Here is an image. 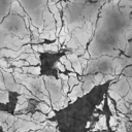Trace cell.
I'll list each match as a JSON object with an SVG mask.
<instances>
[{
    "label": "cell",
    "instance_id": "31",
    "mask_svg": "<svg viewBox=\"0 0 132 132\" xmlns=\"http://www.w3.org/2000/svg\"><path fill=\"white\" fill-rule=\"evenodd\" d=\"M18 118H21V119L26 120V121H33V118H32V116H30V114H21V116H19Z\"/></svg>",
    "mask_w": 132,
    "mask_h": 132
},
{
    "label": "cell",
    "instance_id": "22",
    "mask_svg": "<svg viewBox=\"0 0 132 132\" xmlns=\"http://www.w3.org/2000/svg\"><path fill=\"white\" fill-rule=\"evenodd\" d=\"M118 119H119V117H118L117 114H113V116L110 118V120H109V125H110V127H116V126L118 125Z\"/></svg>",
    "mask_w": 132,
    "mask_h": 132
},
{
    "label": "cell",
    "instance_id": "39",
    "mask_svg": "<svg viewBox=\"0 0 132 132\" xmlns=\"http://www.w3.org/2000/svg\"><path fill=\"white\" fill-rule=\"evenodd\" d=\"M119 2H120V0H112V3H113L114 5H117Z\"/></svg>",
    "mask_w": 132,
    "mask_h": 132
},
{
    "label": "cell",
    "instance_id": "27",
    "mask_svg": "<svg viewBox=\"0 0 132 132\" xmlns=\"http://www.w3.org/2000/svg\"><path fill=\"white\" fill-rule=\"evenodd\" d=\"M0 89L1 90H5L6 87H5V84H4V78H3V73L2 71L0 70Z\"/></svg>",
    "mask_w": 132,
    "mask_h": 132
},
{
    "label": "cell",
    "instance_id": "33",
    "mask_svg": "<svg viewBox=\"0 0 132 132\" xmlns=\"http://www.w3.org/2000/svg\"><path fill=\"white\" fill-rule=\"evenodd\" d=\"M58 77H59L61 80H68V78H69V76H68V75H66V74H64L63 72L59 73V74H58Z\"/></svg>",
    "mask_w": 132,
    "mask_h": 132
},
{
    "label": "cell",
    "instance_id": "40",
    "mask_svg": "<svg viewBox=\"0 0 132 132\" xmlns=\"http://www.w3.org/2000/svg\"><path fill=\"white\" fill-rule=\"evenodd\" d=\"M0 58H3V52H2V48H0Z\"/></svg>",
    "mask_w": 132,
    "mask_h": 132
},
{
    "label": "cell",
    "instance_id": "3",
    "mask_svg": "<svg viewBox=\"0 0 132 132\" xmlns=\"http://www.w3.org/2000/svg\"><path fill=\"white\" fill-rule=\"evenodd\" d=\"M42 20H44V22H45V27H44V30L45 31L56 30L55 18H54L53 13L51 12V10L48 8H45L44 11L42 12Z\"/></svg>",
    "mask_w": 132,
    "mask_h": 132
},
{
    "label": "cell",
    "instance_id": "41",
    "mask_svg": "<svg viewBox=\"0 0 132 132\" xmlns=\"http://www.w3.org/2000/svg\"><path fill=\"white\" fill-rule=\"evenodd\" d=\"M53 1H54V2H55V3H57V2H59V1H60V0H53Z\"/></svg>",
    "mask_w": 132,
    "mask_h": 132
},
{
    "label": "cell",
    "instance_id": "4",
    "mask_svg": "<svg viewBox=\"0 0 132 132\" xmlns=\"http://www.w3.org/2000/svg\"><path fill=\"white\" fill-rule=\"evenodd\" d=\"M66 58L71 62L74 71H76L78 74H81L82 75V67H81V64L79 62L78 56L76 54H74V53H68L67 56H66Z\"/></svg>",
    "mask_w": 132,
    "mask_h": 132
},
{
    "label": "cell",
    "instance_id": "26",
    "mask_svg": "<svg viewBox=\"0 0 132 132\" xmlns=\"http://www.w3.org/2000/svg\"><path fill=\"white\" fill-rule=\"evenodd\" d=\"M78 59H79V62H80V64H81V67L86 69V68H87V65H88V60L85 59L82 56L78 57Z\"/></svg>",
    "mask_w": 132,
    "mask_h": 132
},
{
    "label": "cell",
    "instance_id": "12",
    "mask_svg": "<svg viewBox=\"0 0 132 132\" xmlns=\"http://www.w3.org/2000/svg\"><path fill=\"white\" fill-rule=\"evenodd\" d=\"M117 107H118V109H119L121 112H123V113L128 112V107H127V105H126V101L123 100V99H120L119 101H117Z\"/></svg>",
    "mask_w": 132,
    "mask_h": 132
},
{
    "label": "cell",
    "instance_id": "24",
    "mask_svg": "<svg viewBox=\"0 0 132 132\" xmlns=\"http://www.w3.org/2000/svg\"><path fill=\"white\" fill-rule=\"evenodd\" d=\"M55 67H56L57 69H59L61 72H65V71H66L65 66H64L60 61H58V62H56V63H55Z\"/></svg>",
    "mask_w": 132,
    "mask_h": 132
},
{
    "label": "cell",
    "instance_id": "32",
    "mask_svg": "<svg viewBox=\"0 0 132 132\" xmlns=\"http://www.w3.org/2000/svg\"><path fill=\"white\" fill-rule=\"evenodd\" d=\"M24 23H25V26L27 27V28H29L30 27V19H29V16L27 15V14H25L24 15Z\"/></svg>",
    "mask_w": 132,
    "mask_h": 132
},
{
    "label": "cell",
    "instance_id": "13",
    "mask_svg": "<svg viewBox=\"0 0 132 132\" xmlns=\"http://www.w3.org/2000/svg\"><path fill=\"white\" fill-rule=\"evenodd\" d=\"M37 109H39L41 112H43V113H48L51 110H52V108H51V106L48 105V104H46V103H44V102H39L38 104H37Z\"/></svg>",
    "mask_w": 132,
    "mask_h": 132
},
{
    "label": "cell",
    "instance_id": "38",
    "mask_svg": "<svg viewBox=\"0 0 132 132\" xmlns=\"http://www.w3.org/2000/svg\"><path fill=\"white\" fill-rule=\"evenodd\" d=\"M103 104H104V103H103V101H102V102L100 103V105H98V106H97V108H100V109H102V107H103Z\"/></svg>",
    "mask_w": 132,
    "mask_h": 132
},
{
    "label": "cell",
    "instance_id": "34",
    "mask_svg": "<svg viewBox=\"0 0 132 132\" xmlns=\"http://www.w3.org/2000/svg\"><path fill=\"white\" fill-rule=\"evenodd\" d=\"M82 57H84L85 59H87V60H88V59H90V57H91V56H90V54H89V52H88V51H85V53L82 54Z\"/></svg>",
    "mask_w": 132,
    "mask_h": 132
},
{
    "label": "cell",
    "instance_id": "37",
    "mask_svg": "<svg viewBox=\"0 0 132 132\" xmlns=\"http://www.w3.org/2000/svg\"><path fill=\"white\" fill-rule=\"evenodd\" d=\"M68 76H76V73L73 72V71H70V73L68 74Z\"/></svg>",
    "mask_w": 132,
    "mask_h": 132
},
{
    "label": "cell",
    "instance_id": "16",
    "mask_svg": "<svg viewBox=\"0 0 132 132\" xmlns=\"http://www.w3.org/2000/svg\"><path fill=\"white\" fill-rule=\"evenodd\" d=\"M102 79H103V74L102 73H98V74L92 76V81L95 84V86L100 85V82H101Z\"/></svg>",
    "mask_w": 132,
    "mask_h": 132
},
{
    "label": "cell",
    "instance_id": "6",
    "mask_svg": "<svg viewBox=\"0 0 132 132\" xmlns=\"http://www.w3.org/2000/svg\"><path fill=\"white\" fill-rule=\"evenodd\" d=\"M24 73H30L33 75H39L40 74V67L39 66H24L22 67Z\"/></svg>",
    "mask_w": 132,
    "mask_h": 132
},
{
    "label": "cell",
    "instance_id": "11",
    "mask_svg": "<svg viewBox=\"0 0 132 132\" xmlns=\"http://www.w3.org/2000/svg\"><path fill=\"white\" fill-rule=\"evenodd\" d=\"M66 45H67L69 48H72L73 51H74V50H76L78 46H80V44H79L78 40H77V39H76L74 36L70 38V40H69V41L66 43Z\"/></svg>",
    "mask_w": 132,
    "mask_h": 132
},
{
    "label": "cell",
    "instance_id": "19",
    "mask_svg": "<svg viewBox=\"0 0 132 132\" xmlns=\"http://www.w3.org/2000/svg\"><path fill=\"white\" fill-rule=\"evenodd\" d=\"M108 94H109V96H110L112 99H114L116 101H119L120 99H122L121 95H120L118 92H116L114 90H110V89H109V91H108Z\"/></svg>",
    "mask_w": 132,
    "mask_h": 132
},
{
    "label": "cell",
    "instance_id": "14",
    "mask_svg": "<svg viewBox=\"0 0 132 132\" xmlns=\"http://www.w3.org/2000/svg\"><path fill=\"white\" fill-rule=\"evenodd\" d=\"M96 128L98 129H107V126H106V117L103 114L99 118V122L97 123L96 125Z\"/></svg>",
    "mask_w": 132,
    "mask_h": 132
},
{
    "label": "cell",
    "instance_id": "21",
    "mask_svg": "<svg viewBox=\"0 0 132 132\" xmlns=\"http://www.w3.org/2000/svg\"><path fill=\"white\" fill-rule=\"evenodd\" d=\"M69 85H68V81L67 80H63V87H62V93L63 95H67L68 92H69Z\"/></svg>",
    "mask_w": 132,
    "mask_h": 132
},
{
    "label": "cell",
    "instance_id": "2",
    "mask_svg": "<svg viewBox=\"0 0 132 132\" xmlns=\"http://www.w3.org/2000/svg\"><path fill=\"white\" fill-rule=\"evenodd\" d=\"M1 71L3 73V78H4V84H5L6 89L11 92H18L20 89V84H18L14 80V77L11 75L10 72H6L3 70H1Z\"/></svg>",
    "mask_w": 132,
    "mask_h": 132
},
{
    "label": "cell",
    "instance_id": "10",
    "mask_svg": "<svg viewBox=\"0 0 132 132\" xmlns=\"http://www.w3.org/2000/svg\"><path fill=\"white\" fill-rule=\"evenodd\" d=\"M64 66H65V68H66V70H69V71H73L74 69H73V67H72V64H71V62L66 58V56H62L61 58H60V60H59Z\"/></svg>",
    "mask_w": 132,
    "mask_h": 132
},
{
    "label": "cell",
    "instance_id": "9",
    "mask_svg": "<svg viewBox=\"0 0 132 132\" xmlns=\"http://www.w3.org/2000/svg\"><path fill=\"white\" fill-rule=\"evenodd\" d=\"M33 122L35 123H41V122H44L46 119H47V116H45V113L41 112V111H36L33 116Z\"/></svg>",
    "mask_w": 132,
    "mask_h": 132
},
{
    "label": "cell",
    "instance_id": "42",
    "mask_svg": "<svg viewBox=\"0 0 132 132\" xmlns=\"http://www.w3.org/2000/svg\"><path fill=\"white\" fill-rule=\"evenodd\" d=\"M28 132H35V131H33V130H30V131H28ZM39 132V131H38Z\"/></svg>",
    "mask_w": 132,
    "mask_h": 132
},
{
    "label": "cell",
    "instance_id": "35",
    "mask_svg": "<svg viewBox=\"0 0 132 132\" xmlns=\"http://www.w3.org/2000/svg\"><path fill=\"white\" fill-rule=\"evenodd\" d=\"M53 117H55V110H51V111L47 113V118H48V119H51V118H53Z\"/></svg>",
    "mask_w": 132,
    "mask_h": 132
},
{
    "label": "cell",
    "instance_id": "8",
    "mask_svg": "<svg viewBox=\"0 0 132 132\" xmlns=\"http://www.w3.org/2000/svg\"><path fill=\"white\" fill-rule=\"evenodd\" d=\"M60 42L59 40H55V42L50 43V44H43V48L44 51H51V52H58L60 48Z\"/></svg>",
    "mask_w": 132,
    "mask_h": 132
},
{
    "label": "cell",
    "instance_id": "29",
    "mask_svg": "<svg viewBox=\"0 0 132 132\" xmlns=\"http://www.w3.org/2000/svg\"><path fill=\"white\" fill-rule=\"evenodd\" d=\"M125 101H128L129 103H132V91H128V93L125 95Z\"/></svg>",
    "mask_w": 132,
    "mask_h": 132
},
{
    "label": "cell",
    "instance_id": "17",
    "mask_svg": "<svg viewBox=\"0 0 132 132\" xmlns=\"http://www.w3.org/2000/svg\"><path fill=\"white\" fill-rule=\"evenodd\" d=\"M67 81H68L69 88H73L75 85H78L79 84V81H78V79H77L76 76H69V78H68Z\"/></svg>",
    "mask_w": 132,
    "mask_h": 132
},
{
    "label": "cell",
    "instance_id": "28",
    "mask_svg": "<svg viewBox=\"0 0 132 132\" xmlns=\"http://www.w3.org/2000/svg\"><path fill=\"white\" fill-rule=\"evenodd\" d=\"M26 101H28V98L25 97L24 95L20 94L19 97H18V104H22V103H24V102H26Z\"/></svg>",
    "mask_w": 132,
    "mask_h": 132
},
{
    "label": "cell",
    "instance_id": "1",
    "mask_svg": "<svg viewBox=\"0 0 132 132\" xmlns=\"http://www.w3.org/2000/svg\"><path fill=\"white\" fill-rule=\"evenodd\" d=\"M43 78L45 79L46 84H47V91L50 93L51 96V100L52 103L53 102H57L61 99V97L63 96V93L61 91L62 89V80L59 79H55L53 76H43Z\"/></svg>",
    "mask_w": 132,
    "mask_h": 132
},
{
    "label": "cell",
    "instance_id": "36",
    "mask_svg": "<svg viewBox=\"0 0 132 132\" xmlns=\"http://www.w3.org/2000/svg\"><path fill=\"white\" fill-rule=\"evenodd\" d=\"M56 6H57V8H58L59 10H62V9H63V7H62V4H61V1H59V2H57V4H56Z\"/></svg>",
    "mask_w": 132,
    "mask_h": 132
},
{
    "label": "cell",
    "instance_id": "15",
    "mask_svg": "<svg viewBox=\"0 0 132 132\" xmlns=\"http://www.w3.org/2000/svg\"><path fill=\"white\" fill-rule=\"evenodd\" d=\"M26 61H28L29 65H31V66H37V65L40 63L39 59H37V58L34 56V54H33V55H29V57L26 59Z\"/></svg>",
    "mask_w": 132,
    "mask_h": 132
},
{
    "label": "cell",
    "instance_id": "5",
    "mask_svg": "<svg viewBox=\"0 0 132 132\" xmlns=\"http://www.w3.org/2000/svg\"><path fill=\"white\" fill-rule=\"evenodd\" d=\"M82 95H84V91H82V89H81V85L78 84V85H75V86L72 88L71 92H70L69 94H67V97H68L69 101L73 102V101H75V100L77 99V97H81Z\"/></svg>",
    "mask_w": 132,
    "mask_h": 132
},
{
    "label": "cell",
    "instance_id": "20",
    "mask_svg": "<svg viewBox=\"0 0 132 132\" xmlns=\"http://www.w3.org/2000/svg\"><path fill=\"white\" fill-rule=\"evenodd\" d=\"M32 48H33L34 52H37V53H43V52H45L44 48H43V45H41V44H39V43L33 44V45H32Z\"/></svg>",
    "mask_w": 132,
    "mask_h": 132
},
{
    "label": "cell",
    "instance_id": "30",
    "mask_svg": "<svg viewBox=\"0 0 132 132\" xmlns=\"http://www.w3.org/2000/svg\"><path fill=\"white\" fill-rule=\"evenodd\" d=\"M107 103H108V107H109V109L111 110L112 114H116V108H114V105L111 103V100H110L109 98L107 99Z\"/></svg>",
    "mask_w": 132,
    "mask_h": 132
},
{
    "label": "cell",
    "instance_id": "25",
    "mask_svg": "<svg viewBox=\"0 0 132 132\" xmlns=\"http://www.w3.org/2000/svg\"><path fill=\"white\" fill-rule=\"evenodd\" d=\"M85 51H86L85 47L80 45V46H78L76 50H74V54H76L77 56H82V54L85 53Z\"/></svg>",
    "mask_w": 132,
    "mask_h": 132
},
{
    "label": "cell",
    "instance_id": "7",
    "mask_svg": "<svg viewBox=\"0 0 132 132\" xmlns=\"http://www.w3.org/2000/svg\"><path fill=\"white\" fill-rule=\"evenodd\" d=\"M10 10H11L12 12H15V13H18V14L22 15V16H24V15L26 14V13L24 12V10L22 9V7L20 6L19 1H16V0L12 1V3H11V7H10Z\"/></svg>",
    "mask_w": 132,
    "mask_h": 132
},
{
    "label": "cell",
    "instance_id": "43",
    "mask_svg": "<svg viewBox=\"0 0 132 132\" xmlns=\"http://www.w3.org/2000/svg\"><path fill=\"white\" fill-rule=\"evenodd\" d=\"M107 1H110V0H107Z\"/></svg>",
    "mask_w": 132,
    "mask_h": 132
},
{
    "label": "cell",
    "instance_id": "18",
    "mask_svg": "<svg viewBox=\"0 0 132 132\" xmlns=\"http://www.w3.org/2000/svg\"><path fill=\"white\" fill-rule=\"evenodd\" d=\"M8 101V93L4 90H0V102L6 103Z\"/></svg>",
    "mask_w": 132,
    "mask_h": 132
},
{
    "label": "cell",
    "instance_id": "23",
    "mask_svg": "<svg viewBox=\"0 0 132 132\" xmlns=\"http://www.w3.org/2000/svg\"><path fill=\"white\" fill-rule=\"evenodd\" d=\"M27 106H28V101H26V102H24V103H22V104H18V103H16L15 112H18V111H20V110H24Z\"/></svg>",
    "mask_w": 132,
    "mask_h": 132
}]
</instances>
